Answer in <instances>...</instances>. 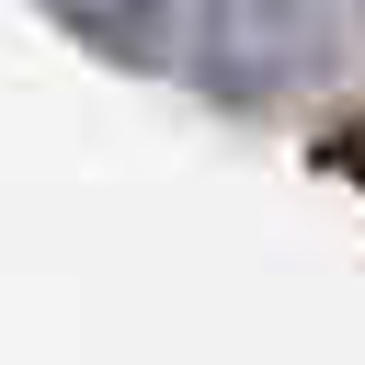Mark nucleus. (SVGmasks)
Wrapping results in <instances>:
<instances>
[{"label": "nucleus", "instance_id": "1", "mask_svg": "<svg viewBox=\"0 0 365 365\" xmlns=\"http://www.w3.org/2000/svg\"><path fill=\"white\" fill-rule=\"evenodd\" d=\"M331 0H194L182 11V80L217 114H285L331 80Z\"/></svg>", "mask_w": 365, "mask_h": 365}, {"label": "nucleus", "instance_id": "2", "mask_svg": "<svg viewBox=\"0 0 365 365\" xmlns=\"http://www.w3.org/2000/svg\"><path fill=\"white\" fill-rule=\"evenodd\" d=\"M182 11H194V0H57V23H68L91 57H125V68H148Z\"/></svg>", "mask_w": 365, "mask_h": 365}, {"label": "nucleus", "instance_id": "3", "mask_svg": "<svg viewBox=\"0 0 365 365\" xmlns=\"http://www.w3.org/2000/svg\"><path fill=\"white\" fill-rule=\"evenodd\" d=\"M319 171H342V182L365 194V125H342V137H319Z\"/></svg>", "mask_w": 365, "mask_h": 365}]
</instances>
